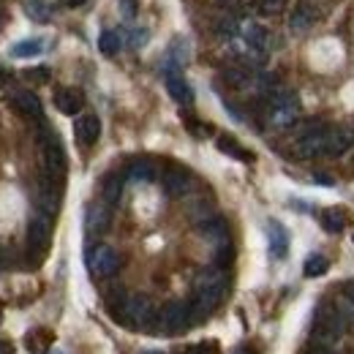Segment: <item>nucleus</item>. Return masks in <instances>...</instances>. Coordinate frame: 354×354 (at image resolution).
Masks as SVG:
<instances>
[{
  "mask_svg": "<svg viewBox=\"0 0 354 354\" xmlns=\"http://www.w3.org/2000/svg\"><path fill=\"white\" fill-rule=\"evenodd\" d=\"M194 319V310H191V303H169L167 308L161 310V324L167 333H180L191 324Z\"/></svg>",
  "mask_w": 354,
  "mask_h": 354,
  "instance_id": "obj_9",
  "label": "nucleus"
},
{
  "mask_svg": "<svg viewBox=\"0 0 354 354\" xmlns=\"http://www.w3.org/2000/svg\"><path fill=\"white\" fill-rule=\"evenodd\" d=\"M142 354H161V352H142Z\"/></svg>",
  "mask_w": 354,
  "mask_h": 354,
  "instance_id": "obj_42",
  "label": "nucleus"
},
{
  "mask_svg": "<svg viewBox=\"0 0 354 354\" xmlns=\"http://www.w3.org/2000/svg\"><path fill=\"white\" fill-rule=\"evenodd\" d=\"M185 354H218V346L210 341V344H196V346H191Z\"/></svg>",
  "mask_w": 354,
  "mask_h": 354,
  "instance_id": "obj_33",
  "label": "nucleus"
},
{
  "mask_svg": "<svg viewBox=\"0 0 354 354\" xmlns=\"http://www.w3.org/2000/svg\"><path fill=\"white\" fill-rule=\"evenodd\" d=\"M300 112V98L297 93L289 88H278L270 98H267V115H270V123L275 129H286L295 123Z\"/></svg>",
  "mask_w": 354,
  "mask_h": 354,
  "instance_id": "obj_3",
  "label": "nucleus"
},
{
  "mask_svg": "<svg viewBox=\"0 0 354 354\" xmlns=\"http://www.w3.org/2000/svg\"><path fill=\"white\" fill-rule=\"evenodd\" d=\"M3 25H6V11H3V6H0V30H3Z\"/></svg>",
  "mask_w": 354,
  "mask_h": 354,
  "instance_id": "obj_41",
  "label": "nucleus"
},
{
  "mask_svg": "<svg viewBox=\"0 0 354 354\" xmlns=\"http://www.w3.org/2000/svg\"><path fill=\"white\" fill-rule=\"evenodd\" d=\"M199 232H202V237H205L207 243H213L216 248L229 243V226H226V221L218 218V216H213V218L199 223Z\"/></svg>",
  "mask_w": 354,
  "mask_h": 354,
  "instance_id": "obj_17",
  "label": "nucleus"
},
{
  "mask_svg": "<svg viewBox=\"0 0 354 354\" xmlns=\"http://www.w3.org/2000/svg\"><path fill=\"white\" fill-rule=\"evenodd\" d=\"M327 145H330V126H310L295 139V153L300 158H319L327 156Z\"/></svg>",
  "mask_w": 354,
  "mask_h": 354,
  "instance_id": "obj_4",
  "label": "nucleus"
},
{
  "mask_svg": "<svg viewBox=\"0 0 354 354\" xmlns=\"http://www.w3.org/2000/svg\"><path fill=\"white\" fill-rule=\"evenodd\" d=\"M120 46H123V30H104V33L98 36V49H101V55H106V57L118 55Z\"/></svg>",
  "mask_w": 354,
  "mask_h": 354,
  "instance_id": "obj_22",
  "label": "nucleus"
},
{
  "mask_svg": "<svg viewBox=\"0 0 354 354\" xmlns=\"http://www.w3.org/2000/svg\"><path fill=\"white\" fill-rule=\"evenodd\" d=\"M306 354H333V352H330V346H319V344H313Z\"/></svg>",
  "mask_w": 354,
  "mask_h": 354,
  "instance_id": "obj_36",
  "label": "nucleus"
},
{
  "mask_svg": "<svg viewBox=\"0 0 354 354\" xmlns=\"http://www.w3.org/2000/svg\"><path fill=\"white\" fill-rule=\"evenodd\" d=\"M283 6H286V0H257V8L262 14H278Z\"/></svg>",
  "mask_w": 354,
  "mask_h": 354,
  "instance_id": "obj_32",
  "label": "nucleus"
},
{
  "mask_svg": "<svg viewBox=\"0 0 354 354\" xmlns=\"http://www.w3.org/2000/svg\"><path fill=\"white\" fill-rule=\"evenodd\" d=\"M335 308L341 310L346 319H354V281H349V283L341 289V295L335 297Z\"/></svg>",
  "mask_w": 354,
  "mask_h": 354,
  "instance_id": "obj_25",
  "label": "nucleus"
},
{
  "mask_svg": "<svg viewBox=\"0 0 354 354\" xmlns=\"http://www.w3.org/2000/svg\"><path fill=\"white\" fill-rule=\"evenodd\" d=\"M188 188H191V175H188L185 169H169V172L164 175V191H167L172 199L185 196Z\"/></svg>",
  "mask_w": 354,
  "mask_h": 354,
  "instance_id": "obj_18",
  "label": "nucleus"
},
{
  "mask_svg": "<svg viewBox=\"0 0 354 354\" xmlns=\"http://www.w3.org/2000/svg\"><path fill=\"white\" fill-rule=\"evenodd\" d=\"M74 136H77V142L80 145H95L98 142V136H101V120L95 118V115H82L77 123H74Z\"/></svg>",
  "mask_w": 354,
  "mask_h": 354,
  "instance_id": "obj_14",
  "label": "nucleus"
},
{
  "mask_svg": "<svg viewBox=\"0 0 354 354\" xmlns=\"http://www.w3.org/2000/svg\"><path fill=\"white\" fill-rule=\"evenodd\" d=\"M90 270L101 278H109L120 270V254L112 245H95L90 251Z\"/></svg>",
  "mask_w": 354,
  "mask_h": 354,
  "instance_id": "obj_7",
  "label": "nucleus"
},
{
  "mask_svg": "<svg viewBox=\"0 0 354 354\" xmlns=\"http://www.w3.org/2000/svg\"><path fill=\"white\" fill-rule=\"evenodd\" d=\"M28 82H36V85H44V82H49V68H44V66H39V68H28L25 74H22Z\"/></svg>",
  "mask_w": 354,
  "mask_h": 354,
  "instance_id": "obj_30",
  "label": "nucleus"
},
{
  "mask_svg": "<svg viewBox=\"0 0 354 354\" xmlns=\"http://www.w3.org/2000/svg\"><path fill=\"white\" fill-rule=\"evenodd\" d=\"M41 156H44V175L60 180L66 172V153H63V145L55 133H44V142H41Z\"/></svg>",
  "mask_w": 354,
  "mask_h": 354,
  "instance_id": "obj_6",
  "label": "nucleus"
},
{
  "mask_svg": "<svg viewBox=\"0 0 354 354\" xmlns=\"http://www.w3.org/2000/svg\"><path fill=\"white\" fill-rule=\"evenodd\" d=\"M55 354H60V352H55Z\"/></svg>",
  "mask_w": 354,
  "mask_h": 354,
  "instance_id": "obj_44",
  "label": "nucleus"
},
{
  "mask_svg": "<svg viewBox=\"0 0 354 354\" xmlns=\"http://www.w3.org/2000/svg\"><path fill=\"white\" fill-rule=\"evenodd\" d=\"M52 341V335L46 333V330H36V333H28L25 335V344H28V352L39 354L41 349H44V344H49Z\"/></svg>",
  "mask_w": 354,
  "mask_h": 354,
  "instance_id": "obj_29",
  "label": "nucleus"
},
{
  "mask_svg": "<svg viewBox=\"0 0 354 354\" xmlns=\"http://www.w3.org/2000/svg\"><path fill=\"white\" fill-rule=\"evenodd\" d=\"M322 226L330 232V234H341L344 226H346V213L341 207H327L322 213Z\"/></svg>",
  "mask_w": 354,
  "mask_h": 354,
  "instance_id": "obj_23",
  "label": "nucleus"
},
{
  "mask_svg": "<svg viewBox=\"0 0 354 354\" xmlns=\"http://www.w3.org/2000/svg\"><path fill=\"white\" fill-rule=\"evenodd\" d=\"M101 196H104L106 205H118L120 196H123V175L109 172V175L104 177V183H101Z\"/></svg>",
  "mask_w": 354,
  "mask_h": 354,
  "instance_id": "obj_20",
  "label": "nucleus"
},
{
  "mask_svg": "<svg viewBox=\"0 0 354 354\" xmlns=\"http://www.w3.org/2000/svg\"><path fill=\"white\" fill-rule=\"evenodd\" d=\"M218 6H223L226 11H237L240 8V0H218Z\"/></svg>",
  "mask_w": 354,
  "mask_h": 354,
  "instance_id": "obj_35",
  "label": "nucleus"
},
{
  "mask_svg": "<svg viewBox=\"0 0 354 354\" xmlns=\"http://www.w3.org/2000/svg\"><path fill=\"white\" fill-rule=\"evenodd\" d=\"M123 319L129 324H133V327L150 324V319H153V303L145 295H129L126 303H123Z\"/></svg>",
  "mask_w": 354,
  "mask_h": 354,
  "instance_id": "obj_8",
  "label": "nucleus"
},
{
  "mask_svg": "<svg viewBox=\"0 0 354 354\" xmlns=\"http://www.w3.org/2000/svg\"><path fill=\"white\" fill-rule=\"evenodd\" d=\"M11 104H14V109H17L22 118H30V120H39V118H41V101H39V95L30 93V90H17V93L11 95Z\"/></svg>",
  "mask_w": 354,
  "mask_h": 354,
  "instance_id": "obj_12",
  "label": "nucleus"
},
{
  "mask_svg": "<svg viewBox=\"0 0 354 354\" xmlns=\"http://www.w3.org/2000/svg\"><path fill=\"white\" fill-rule=\"evenodd\" d=\"M55 106L63 112V115H80L82 106H85V98L77 88H60L55 93Z\"/></svg>",
  "mask_w": 354,
  "mask_h": 354,
  "instance_id": "obj_15",
  "label": "nucleus"
},
{
  "mask_svg": "<svg viewBox=\"0 0 354 354\" xmlns=\"http://www.w3.org/2000/svg\"><path fill=\"white\" fill-rule=\"evenodd\" d=\"M129 177L136 183H150V180H156V164L147 158H139L129 167Z\"/></svg>",
  "mask_w": 354,
  "mask_h": 354,
  "instance_id": "obj_24",
  "label": "nucleus"
},
{
  "mask_svg": "<svg viewBox=\"0 0 354 354\" xmlns=\"http://www.w3.org/2000/svg\"><path fill=\"white\" fill-rule=\"evenodd\" d=\"M109 221H112V216H109V207H106V205H90L88 207L85 223H88L90 234H101V232H106V229H109Z\"/></svg>",
  "mask_w": 354,
  "mask_h": 354,
  "instance_id": "obj_19",
  "label": "nucleus"
},
{
  "mask_svg": "<svg viewBox=\"0 0 354 354\" xmlns=\"http://www.w3.org/2000/svg\"><path fill=\"white\" fill-rule=\"evenodd\" d=\"M0 319H3V306H0Z\"/></svg>",
  "mask_w": 354,
  "mask_h": 354,
  "instance_id": "obj_43",
  "label": "nucleus"
},
{
  "mask_svg": "<svg viewBox=\"0 0 354 354\" xmlns=\"http://www.w3.org/2000/svg\"><path fill=\"white\" fill-rule=\"evenodd\" d=\"M234 354H257V352H254V349H248V346H240Z\"/></svg>",
  "mask_w": 354,
  "mask_h": 354,
  "instance_id": "obj_40",
  "label": "nucleus"
},
{
  "mask_svg": "<svg viewBox=\"0 0 354 354\" xmlns=\"http://www.w3.org/2000/svg\"><path fill=\"white\" fill-rule=\"evenodd\" d=\"M49 240H52V221H49V213L39 210L30 221H28V251L41 259L49 248Z\"/></svg>",
  "mask_w": 354,
  "mask_h": 354,
  "instance_id": "obj_5",
  "label": "nucleus"
},
{
  "mask_svg": "<svg viewBox=\"0 0 354 354\" xmlns=\"http://www.w3.org/2000/svg\"><path fill=\"white\" fill-rule=\"evenodd\" d=\"M22 6H25V14L33 19V22H49V8H46L44 0H22Z\"/></svg>",
  "mask_w": 354,
  "mask_h": 354,
  "instance_id": "obj_27",
  "label": "nucleus"
},
{
  "mask_svg": "<svg viewBox=\"0 0 354 354\" xmlns=\"http://www.w3.org/2000/svg\"><path fill=\"white\" fill-rule=\"evenodd\" d=\"M313 180H316V183H324V185H333V180H330L327 175H316Z\"/></svg>",
  "mask_w": 354,
  "mask_h": 354,
  "instance_id": "obj_39",
  "label": "nucleus"
},
{
  "mask_svg": "<svg viewBox=\"0 0 354 354\" xmlns=\"http://www.w3.org/2000/svg\"><path fill=\"white\" fill-rule=\"evenodd\" d=\"M88 0H63V6H68V8H80V6H85Z\"/></svg>",
  "mask_w": 354,
  "mask_h": 354,
  "instance_id": "obj_38",
  "label": "nucleus"
},
{
  "mask_svg": "<svg viewBox=\"0 0 354 354\" xmlns=\"http://www.w3.org/2000/svg\"><path fill=\"white\" fill-rule=\"evenodd\" d=\"M267 243H270V254L275 259H286V254H289V234H286V229L278 221L267 223Z\"/></svg>",
  "mask_w": 354,
  "mask_h": 354,
  "instance_id": "obj_16",
  "label": "nucleus"
},
{
  "mask_svg": "<svg viewBox=\"0 0 354 354\" xmlns=\"http://www.w3.org/2000/svg\"><path fill=\"white\" fill-rule=\"evenodd\" d=\"M0 354H14V346H11V341H3V338H0Z\"/></svg>",
  "mask_w": 354,
  "mask_h": 354,
  "instance_id": "obj_37",
  "label": "nucleus"
},
{
  "mask_svg": "<svg viewBox=\"0 0 354 354\" xmlns=\"http://www.w3.org/2000/svg\"><path fill=\"white\" fill-rule=\"evenodd\" d=\"M306 275L308 278H319V275H324L327 270H330V262H327V257H322V254H310L308 259H306Z\"/></svg>",
  "mask_w": 354,
  "mask_h": 354,
  "instance_id": "obj_28",
  "label": "nucleus"
},
{
  "mask_svg": "<svg viewBox=\"0 0 354 354\" xmlns=\"http://www.w3.org/2000/svg\"><path fill=\"white\" fill-rule=\"evenodd\" d=\"M120 11H123L126 19H133L136 11H139V6H136V0H120Z\"/></svg>",
  "mask_w": 354,
  "mask_h": 354,
  "instance_id": "obj_34",
  "label": "nucleus"
},
{
  "mask_svg": "<svg viewBox=\"0 0 354 354\" xmlns=\"http://www.w3.org/2000/svg\"><path fill=\"white\" fill-rule=\"evenodd\" d=\"M346 316L333 306H322V310L316 313V322H313V344L319 346H333L344 333H346Z\"/></svg>",
  "mask_w": 354,
  "mask_h": 354,
  "instance_id": "obj_2",
  "label": "nucleus"
},
{
  "mask_svg": "<svg viewBox=\"0 0 354 354\" xmlns=\"http://www.w3.org/2000/svg\"><path fill=\"white\" fill-rule=\"evenodd\" d=\"M313 22H316L313 6H310L308 0H300V3L292 8V14H289V30H292V33H308L310 28H313Z\"/></svg>",
  "mask_w": 354,
  "mask_h": 354,
  "instance_id": "obj_11",
  "label": "nucleus"
},
{
  "mask_svg": "<svg viewBox=\"0 0 354 354\" xmlns=\"http://www.w3.org/2000/svg\"><path fill=\"white\" fill-rule=\"evenodd\" d=\"M164 82H167V90H169V95L175 98L177 104H191L194 93H191L180 68H164Z\"/></svg>",
  "mask_w": 354,
  "mask_h": 354,
  "instance_id": "obj_10",
  "label": "nucleus"
},
{
  "mask_svg": "<svg viewBox=\"0 0 354 354\" xmlns=\"http://www.w3.org/2000/svg\"><path fill=\"white\" fill-rule=\"evenodd\" d=\"M41 49H44V41H41V39H25V41L14 44L11 55H14V57H36V55H41Z\"/></svg>",
  "mask_w": 354,
  "mask_h": 354,
  "instance_id": "obj_26",
  "label": "nucleus"
},
{
  "mask_svg": "<svg viewBox=\"0 0 354 354\" xmlns=\"http://www.w3.org/2000/svg\"><path fill=\"white\" fill-rule=\"evenodd\" d=\"M147 41H150V33H147V28H133L131 33H129V46H133V49L145 46Z\"/></svg>",
  "mask_w": 354,
  "mask_h": 354,
  "instance_id": "obj_31",
  "label": "nucleus"
},
{
  "mask_svg": "<svg viewBox=\"0 0 354 354\" xmlns=\"http://www.w3.org/2000/svg\"><path fill=\"white\" fill-rule=\"evenodd\" d=\"M226 270L223 267H210V270H202L199 278H196V297L191 303L194 316H205L221 303L223 292H226Z\"/></svg>",
  "mask_w": 354,
  "mask_h": 354,
  "instance_id": "obj_1",
  "label": "nucleus"
},
{
  "mask_svg": "<svg viewBox=\"0 0 354 354\" xmlns=\"http://www.w3.org/2000/svg\"><path fill=\"white\" fill-rule=\"evenodd\" d=\"M218 150H221L223 156H232V158H237V161H254V156L237 142V139H232V136H218Z\"/></svg>",
  "mask_w": 354,
  "mask_h": 354,
  "instance_id": "obj_21",
  "label": "nucleus"
},
{
  "mask_svg": "<svg viewBox=\"0 0 354 354\" xmlns=\"http://www.w3.org/2000/svg\"><path fill=\"white\" fill-rule=\"evenodd\" d=\"M352 145H354V126H330V145H327V156L330 158L346 153Z\"/></svg>",
  "mask_w": 354,
  "mask_h": 354,
  "instance_id": "obj_13",
  "label": "nucleus"
}]
</instances>
